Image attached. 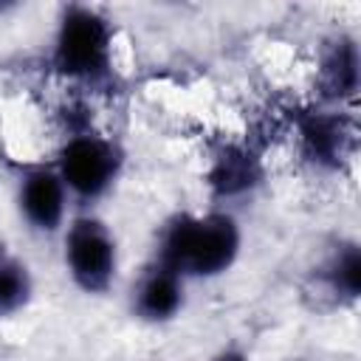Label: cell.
I'll use <instances>...</instances> for the list:
<instances>
[{
    "mask_svg": "<svg viewBox=\"0 0 361 361\" xmlns=\"http://www.w3.org/2000/svg\"><path fill=\"white\" fill-rule=\"evenodd\" d=\"M240 245L243 234L228 212L175 214L158 234L155 262L180 279H212L237 262Z\"/></svg>",
    "mask_w": 361,
    "mask_h": 361,
    "instance_id": "6da1fadb",
    "label": "cell"
},
{
    "mask_svg": "<svg viewBox=\"0 0 361 361\" xmlns=\"http://www.w3.org/2000/svg\"><path fill=\"white\" fill-rule=\"evenodd\" d=\"M212 361H254L248 353H243V350H237V347H228V350H220Z\"/></svg>",
    "mask_w": 361,
    "mask_h": 361,
    "instance_id": "7c38bea8",
    "label": "cell"
},
{
    "mask_svg": "<svg viewBox=\"0 0 361 361\" xmlns=\"http://www.w3.org/2000/svg\"><path fill=\"white\" fill-rule=\"evenodd\" d=\"M71 195L54 166H31L17 180V212L37 234H56L65 228Z\"/></svg>",
    "mask_w": 361,
    "mask_h": 361,
    "instance_id": "5b68a950",
    "label": "cell"
},
{
    "mask_svg": "<svg viewBox=\"0 0 361 361\" xmlns=\"http://www.w3.org/2000/svg\"><path fill=\"white\" fill-rule=\"evenodd\" d=\"M322 79L333 99H350L358 90V48L353 39L338 37L324 62H322Z\"/></svg>",
    "mask_w": 361,
    "mask_h": 361,
    "instance_id": "ba28073f",
    "label": "cell"
},
{
    "mask_svg": "<svg viewBox=\"0 0 361 361\" xmlns=\"http://www.w3.org/2000/svg\"><path fill=\"white\" fill-rule=\"evenodd\" d=\"M299 138L305 147V155L316 161L319 166H338L347 149V130L341 116L333 113H307L299 121Z\"/></svg>",
    "mask_w": 361,
    "mask_h": 361,
    "instance_id": "52a82bcc",
    "label": "cell"
},
{
    "mask_svg": "<svg viewBox=\"0 0 361 361\" xmlns=\"http://www.w3.org/2000/svg\"><path fill=\"white\" fill-rule=\"evenodd\" d=\"M51 65L59 76L82 85H102L113 76V25L93 6L59 11Z\"/></svg>",
    "mask_w": 361,
    "mask_h": 361,
    "instance_id": "7a4b0ae2",
    "label": "cell"
},
{
    "mask_svg": "<svg viewBox=\"0 0 361 361\" xmlns=\"http://www.w3.org/2000/svg\"><path fill=\"white\" fill-rule=\"evenodd\" d=\"M121 166H124L121 147L113 138L99 135L93 130H82V127H76L65 138L54 164L68 195L82 203H93L104 197L118 180Z\"/></svg>",
    "mask_w": 361,
    "mask_h": 361,
    "instance_id": "3957f363",
    "label": "cell"
},
{
    "mask_svg": "<svg viewBox=\"0 0 361 361\" xmlns=\"http://www.w3.org/2000/svg\"><path fill=\"white\" fill-rule=\"evenodd\" d=\"M257 178V166L254 158L245 149H226L212 169V183L220 195H237L243 189H248Z\"/></svg>",
    "mask_w": 361,
    "mask_h": 361,
    "instance_id": "30bf717a",
    "label": "cell"
},
{
    "mask_svg": "<svg viewBox=\"0 0 361 361\" xmlns=\"http://www.w3.org/2000/svg\"><path fill=\"white\" fill-rule=\"evenodd\" d=\"M183 302H186V279H180L175 271H169L155 259L141 271L130 293L133 316L149 324L175 319L183 310Z\"/></svg>",
    "mask_w": 361,
    "mask_h": 361,
    "instance_id": "8992f818",
    "label": "cell"
},
{
    "mask_svg": "<svg viewBox=\"0 0 361 361\" xmlns=\"http://www.w3.org/2000/svg\"><path fill=\"white\" fill-rule=\"evenodd\" d=\"M327 282L333 288V293L355 299L361 290V254L358 245H344L333 254L330 265H327Z\"/></svg>",
    "mask_w": 361,
    "mask_h": 361,
    "instance_id": "8fae6325",
    "label": "cell"
},
{
    "mask_svg": "<svg viewBox=\"0 0 361 361\" xmlns=\"http://www.w3.org/2000/svg\"><path fill=\"white\" fill-rule=\"evenodd\" d=\"M34 296V276L17 257L0 254V319H11L28 307Z\"/></svg>",
    "mask_w": 361,
    "mask_h": 361,
    "instance_id": "9c48e42d",
    "label": "cell"
},
{
    "mask_svg": "<svg viewBox=\"0 0 361 361\" xmlns=\"http://www.w3.org/2000/svg\"><path fill=\"white\" fill-rule=\"evenodd\" d=\"M62 262L82 293H107L118 274V243L104 220L79 214L62 228Z\"/></svg>",
    "mask_w": 361,
    "mask_h": 361,
    "instance_id": "277c9868",
    "label": "cell"
}]
</instances>
